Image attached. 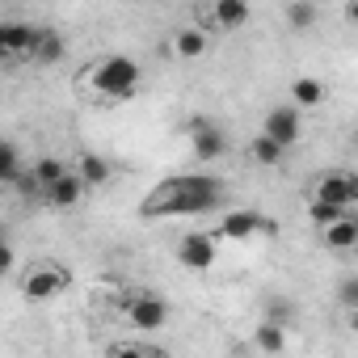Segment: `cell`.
<instances>
[{"label":"cell","mask_w":358,"mask_h":358,"mask_svg":"<svg viewBox=\"0 0 358 358\" xmlns=\"http://www.w3.org/2000/svg\"><path fill=\"white\" fill-rule=\"evenodd\" d=\"M80 85H85L93 97L131 101L135 89H139V64H135L131 55H106V59H97V64L80 76Z\"/></svg>","instance_id":"7a4b0ae2"},{"label":"cell","mask_w":358,"mask_h":358,"mask_svg":"<svg viewBox=\"0 0 358 358\" xmlns=\"http://www.w3.org/2000/svg\"><path fill=\"white\" fill-rule=\"evenodd\" d=\"M291 101H295V106H303V110H312V106H320V101H324V85H320V80H312V76H299V80L291 85Z\"/></svg>","instance_id":"ac0fdd59"},{"label":"cell","mask_w":358,"mask_h":358,"mask_svg":"<svg viewBox=\"0 0 358 358\" xmlns=\"http://www.w3.org/2000/svg\"><path fill=\"white\" fill-rule=\"evenodd\" d=\"M122 316H127L131 329L156 333V329H164V320H169V303H164L160 295H152V291H139V295H131V299L122 303Z\"/></svg>","instance_id":"277c9868"},{"label":"cell","mask_w":358,"mask_h":358,"mask_svg":"<svg viewBox=\"0 0 358 358\" xmlns=\"http://www.w3.org/2000/svg\"><path fill=\"white\" fill-rule=\"evenodd\" d=\"M316 22V5H308V0H291L287 5V26L291 30H308Z\"/></svg>","instance_id":"7402d4cb"},{"label":"cell","mask_w":358,"mask_h":358,"mask_svg":"<svg viewBox=\"0 0 358 358\" xmlns=\"http://www.w3.org/2000/svg\"><path fill=\"white\" fill-rule=\"evenodd\" d=\"M64 173H68V164H64L59 156H43V160H34V169H30V182H34L38 190H47V186L59 182Z\"/></svg>","instance_id":"2e32d148"},{"label":"cell","mask_w":358,"mask_h":358,"mask_svg":"<svg viewBox=\"0 0 358 358\" xmlns=\"http://www.w3.org/2000/svg\"><path fill=\"white\" fill-rule=\"evenodd\" d=\"M13 262H17V253H13L5 241H0V274H9V270H13Z\"/></svg>","instance_id":"4316f807"},{"label":"cell","mask_w":358,"mask_h":358,"mask_svg":"<svg viewBox=\"0 0 358 358\" xmlns=\"http://www.w3.org/2000/svg\"><path fill=\"white\" fill-rule=\"evenodd\" d=\"M220 203H224V182L194 173V177H169V182H160V186L143 199L139 215H148V220L203 215V211H211V207H220Z\"/></svg>","instance_id":"6da1fadb"},{"label":"cell","mask_w":358,"mask_h":358,"mask_svg":"<svg viewBox=\"0 0 358 358\" xmlns=\"http://www.w3.org/2000/svg\"><path fill=\"white\" fill-rule=\"evenodd\" d=\"M299 131H303V122H299V110H295V106H278V110H270V114H266V127H262V135H266L270 143H278L282 152L299 139Z\"/></svg>","instance_id":"ba28073f"},{"label":"cell","mask_w":358,"mask_h":358,"mask_svg":"<svg viewBox=\"0 0 358 358\" xmlns=\"http://www.w3.org/2000/svg\"><path fill=\"white\" fill-rule=\"evenodd\" d=\"M337 299H341V308H350V312H354V308H358V278H345Z\"/></svg>","instance_id":"484cf974"},{"label":"cell","mask_w":358,"mask_h":358,"mask_svg":"<svg viewBox=\"0 0 358 358\" xmlns=\"http://www.w3.org/2000/svg\"><path fill=\"white\" fill-rule=\"evenodd\" d=\"M203 51H207V30L203 26H190V30L173 34V55L177 59H199Z\"/></svg>","instance_id":"5bb4252c"},{"label":"cell","mask_w":358,"mask_h":358,"mask_svg":"<svg viewBox=\"0 0 358 358\" xmlns=\"http://www.w3.org/2000/svg\"><path fill=\"white\" fill-rule=\"evenodd\" d=\"M177 262L186 270H211L215 266V236L211 232H190L177 241Z\"/></svg>","instance_id":"9c48e42d"},{"label":"cell","mask_w":358,"mask_h":358,"mask_svg":"<svg viewBox=\"0 0 358 358\" xmlns=\"http://www.w3.org/2000/svg\"><path fill=\"white\" fill-rule=\"evenodd\" d=\"M203 22L220 26V30H236V26L249 22V5H245V0H215L211 9H203Z\"/></svg>","instance_id":"8fae6325"},{"label":"cell","mask_w":358,"mask_h":358,"mask_svg":"<svg viewBox=\"0 0 358 358\" xmlns=\"http://www.w3.org/2000/svg\"><path fill=\"white\" fill-rule=\"evenodd\" d=\"M64 51H68L64 34H55V30H38V43H34V55H30V59H38V64H55V59H64Z\"/></svg>","instance_id":"e0dca14e"},{"label":"cell","mask_w":358,"mask_h":358,"mask_svg":"<svg viewBox=\"0 0 358 358\" xmlns=\"http://www.w3.org/2000/svg\"><path fill=\"white\" fill-rule=\"evenodd\" d=\"M320 236H324V249L350 253V249L358 245V220H354V215H341V220H333L329 228H320Z\"/></svg>","instance_id":"4fadbf2b"},{"label":"cell","mask_w":358,"mask_h":358,"mask_svg":"<svg viewBox=\"0 0 358 358\" xmlns=\"http://www.w3.org/2000/svg\"><path fill=\"white\" fill-rule=\"evenodd\" d=\"M22 177V156L13 143H0V182H17Z\"/></svg>","instance_id":"603a6c76"},{"label":"cell","mask_w":358,"mask_h":358,"mask_svg":"<svg viewBox=\"0 0 358 358\" xmlns=\"http://www.w3.org/2000/svg\"><path fill=\"white\" fill-rule=\"evenodd\" d=\"M190 148H194V156H199L203 164H211V160H220V156L228 152V135H224V127H215L211 118H194V122H190Z\"/></svg>","instance_id":"52a82bcc"},{"label":"cell","mask_w":358,"mask_h":358,"mask_svg":"<svg viewBox=\"0 0 358 358\" xmlns=\"http://www.w3.org/2000/svg\"><path fill=\"white\" fill-rule=\"evenodd\" d=\"M257 232H274V224H270L262 211L241 207V211H228L211 236H224V241H249V236H257Z\"/></svg>","instance_id":"8992f818"},{"label":"cell","mask_w":358,"mask_h":358,"mask_svg":"<svg viewBox=\"0 0 358 358\" xmlns=\"http://www.w3.org/2000/svg\"><path fill=\"white\" fill-rule=\"evenodd\" d=\"M106 358H169V354L156 345H143V341H114L106 350Z\"/></svg>","instance_id":"ffe728a7"},{"label":"cell","mask_w":358,"mask_h":358,"mask_svg":"<svg viewBox=\"0 0 358 358\" xmlns=\"http://www.w3.org/2000/svg\"><path fill=\"white\" fill-rule=\"evenodd\" d=\"M0 43H5L9 59L13 55L30 59L34 55V43H38V26H30V22H0Z\"/></svg>","instance_id":"30bf717a"},{"label":"cell","mask_w":358,"mask_h":358,"mask_svg":"<svg viewBox=\"0 0 358 358\" xmlns=\"http://www.w3.org/2000/svg\"><path fill=\"white\" fill-rule=\"evenodd\" d=\"M5 59H9V51H5V43H0V64H5Z\"/></svg>","instance_id":"83f0119b"},{"label":"cell","mask_w":358,"mask_h":358,"mask_svg":"<svg viewBox=\"0 0 358 358\" xmlns=\"http://www.w3.org/2000/svg\"><path fill=\"white\" fill-rule=\"evenodd\" d=\"M76 177H80L85 186H106L110 182V160L97 156V152H85L80 164H76Z\"/></svg>","instance_id":"9a60e30c"},{"label":"cell","mask_w":358,"mask_h":358,"mask_svg":"<svg viewBox=\"0 0 358 358\" xmlns=\"http://www.w3.org/2000/svg\"><path fill=\"white\" fill-rule=\"evenodd\" d=\"M312 203H324V207L350 215V207L358 203V177H354V173H324L320 182H316Z\"/></svg>","instance_id":"5b68a950"},{"label":"cell","mask_w":358,"mask_h":358,"mask_svg":"<svg viewBox=\"0 0 358 358\" xmlns=\"http://www.w3.org/2000/svg\"><path fill=\"white\" fill-rule=\"evenodd\" d=\"M295 320V308L287 303V299H270V324H278V329H287Z\"/></svg>","instance_id":"d4e9b609"},{"label":"cell","mask_w":358,"mask_h":358,"mask_svg":"<svg viewBox=\"0 0 358 358\" xmlns=\"http://www.w3.org/2000/svg\"><path fill=\"white\" fill-rule=\"evenodd\" d=\"M68 287H72V270H68V266H55V262H38V266H30V270L22 274V295L34 299V303L55 299V295H64Z\"/></svg>","instance_id":"3957f363"},{"label":"cell","mask_w":358,"mask_h":358,"mask_svg":"<svg viewBox=\"0 0 358 358\" xmlns=\"http://www.w3.org/2000/svg\"><path fill=\"white\" fill-rule=\"evenodd\" d=\"M80 194H85V182H80V177L68 169V173L59 177L55 186H47V190H43V203H47V207H59V211H68V207H76V203H80Z\"/></svg>","instance_id":"7c38bea8"},{"label":"cell","mask_w":358,"mask_h":358,"mask_svg":"<svg viewBox=\"0 0 358 358\" xmlns=\"http://www.w3.org/2000/svg\"><path fill=\"white\" fill-rule=\"evenodd\" d=\"M253 341H257V350H266V354H282V350H287V329H278V324L262 320V324H257V333H253Z\"/></svg>","instance_id":"d6986e66"},{"label":"cell","mask_w":358,"mask_h":358,"mask_svg":"<svg viewBox=\"0 0 358 358\" xmlns=\"http://www.w3.org/2000/svg\"><path fill=\"white\" fill-rule=\"evenodd\" d=\"M308 215H312V224L316 228H329L333 220H341L345 211H333V207H324V203H308Z\"/></svg>","instance_id":"cb8c5ba5"},{"label":"cell","mask_w":358,"mask_h":358,"mask_svg":"<svg viewBox=\"0 0 358 358\" xmlns=\"http://www.w3.org/2000/svg\"><path fill=\"white\" fill-rule=\"evenodd\" d=\"M249 152H253V160H257V164H270V169H274V164H282V156H287V152H282L278 143H270L266 135H257V139L249 143Z\"/></svg>","instance_id":"44dd1931"}]
</instances>
